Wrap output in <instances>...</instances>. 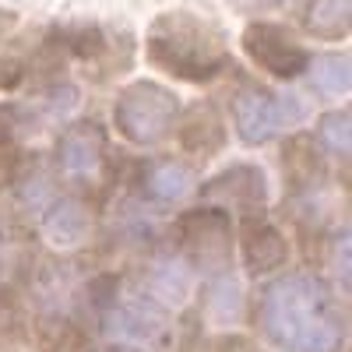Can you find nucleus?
Masks as SVG:
<instances>
[{
	"mask_svg": "<svg viewBox=\"0 0 352 352\" xmlns=\"http://www.w3.org/2000/svg\"><path fill=\"white\" fill-rule=\"evenodd\" d=\"M254 320L261 335L282 352H338L345 314L324 278L289 272L261 289Z\"/></svg>",
	"mask_w": 352,
	"mask_h": 352,
	"instance_id": "f257e3e1",
	"label": "nucleus"
},
{
	"mask_svg": "<svg viewBox=\"0 0 352 352\" xmlns=\"http://www.w3.org/2000/svg\"><path fill=\"white\" fill-rule=\"evenodd\" d=\"M148 60L173 78L184 81H212L215 74L226 71L229 64V50L226 36L212 21H204L187 11H173L152 21L148 28Z\"/></svg>",
	"mask_w": 352,
	"mask_h": 352,
	"instance_id": "f03ea898",
	"label": "nucleus"
},
{
	"mask_svg": "<svg viewBox=\"0 0 352 352\" xmlns=\"http://www.w3.org/2000/svg\"><path fill=\"white\" fill-rule=\"evenodd\" d=\"M102 331L116 352H169L173 317L144 292H124L106 303Z\"/></svg>",
	"mask_w": 352,
	"mask_h": 352,
	"instance_id": "7ed1b4c3",
	"label": "nucleus"
},
{
	"mask_svg": "<svg viewBox=\"0 0 352 352\" xmlns=\"http://www.w3.org/2000/svg\"><path fill=\"white\" fill-rule=\"evenodd\" d=\"M180 120V99L159 81L127 85L113 106V127L131 144H159Z\"/></svg>",
	"mask_w": 352,
	"mask_h": 352,
	"instance_id": "20e7f679",
	"label": "nucleus"
},
{
	"mask_svg": "<svg viewBox=\"0 0 352 352\" xmlns=\"http://www.w3.org/2000/svg\"><path fill=\"white\" fill-rule=\"evenodd\" d=\"M109 166V138L96 120H78L60 131L53 152V176L67 187H96L102 184Z\"/></svg>",
	"mask_w": 352,
	"mask_h": 352,
	"instance_id": "39448f33",
	"label": "nucleus"
},
{
	"mask_svg": "<svg viewBox=\"0 0 352 352\" xmlns=\"http://www.w3.org/2000/svg\"><path fill=\"white\" fill-rule=\"evenodd\" d=\"M303 120V102L289 92H268V88H240L232 99V127L247 144L275 141Z\"/></svg>",
	"mask_w": 352,
	"mask_h": 352,
	"instance_id": "423d86ee",
	"label": "nucleus"
},
{
	"mask_svg": "<svg viewBox=\"0 0 352 352\" xmlns=\"http://www.w3.org/2000/svg\"><path fill=\"white\" fill-rule=\"evenodd\" d=\"M180 257L194 272H226L229 268V219L219 208H197L176 222Z\"/></svg>",
	"mask_w": 352,
	"mask_h": 352,
	"instance_id": "0eeeda50",
	"label": "nucleus"
},
{
	"mask_svg": "<svg viewBox=\"0 0 352 352\" xmlns=\"http://www.w3.org/2000/svg\"><path fill=\"white\" fill-rule=\"evenodd\" d=\"M243 50L261 71H268L278 81H292L307 74V64H310L307 46L296 43V36L289 28L272 25V21H250L243 28Z\"/></svg>",
	"mask_w": 352,
	"mask_h": 352,
	"instance_id": "6e6552de",
	"label": "nucleus"
},
{
	"mask_svg": "<svg viewBox=\"0 0 352 352\" xmlns=\"http://www.w3.org/2000/svg\"><path fill=\"white\" fill-rule=\"evenodd\" d=\"M201 201H208V208L219 212H243V215H261L264 201H268V184L257 166H229L219 173L212 184H204Z\"/></svg>",
	"mask_w": 352,
	"mask_h": 352,
	"instance_id": "1a4fd4ad",
	"label": "nucleus"
},
{
	"mask_svg": "<svg viewBox=\"0 0 352 352\" xmlns=\"http://www.w3.org/2000/svg\"><path fill=\"white\" fill-rule=\"evenodd\" d=\"M36 226H39L46 243H53L56 250H71V247H78V243L88 240L92 215H88V204L78 194L53 190L36 208Z\"/></svg>",
	"mask_w": 352,
	"mask_h": 352,
	"instance_id": "9d476101",
	"label": "nucleus"
},
{
	"mask_svg": "<svg viewBox=\"0 0 352 352\" xmlns=\"http://www.w3.org/2000/svg\"><path fill=\"white\" fill-rule=\"evenodd\" d=\"M194 190V173L180 159H155L141 169V197L148 204H176Z\"/></svg>",
	"mask_w": 352,
	"mask_h": 352,
	"instance_id": "9b49d317",
	"label": "nucleus"
},
{
	"mask_svg": "<svg viewBox=\"0 0 352 352\" xmlns=\"http://www.w3.org/2000/svg\"><path fill=\"white\" fill-rule=\"evenodd\" d=\"M190 285H194V268L180 257V254H169V257H159L152 261V272H148V282H144V296L155 300L159 307H180L187 296H190Z\"/></svg>",
	"mask_w": 352,
	"mask_h": 352,
	"instance_id": "f8f14e48",
	"label": "nucleus"
},
{
	"mask_svg": "<svg viewBox=\"0 0 352 352\" xmlns=\"http://www.w3.org/2000/svg\"><path fill=\"white\" fill-rule=\"evenodd\" d=\"M243 254H247V264L250 272L261 275V272H272V268H282L289 250H285V236L272 226L264 222L261 215H254L243 229Z\"/></svg>",
	"mask_w": 352,
	"mask_h": 352,
	"instance_id": "ddd939ff",
	"label": "nucleus"
},
{
	"mask_svg": "<svg viewBox=\"0 0 352 352\" xmlns=\"http://www.w3.org/2000/svg\"><path fill=\"white\" fill-rule=\"evenodd\" d=\"M307 78H310V88L320 99H342V96H349V53L310 56Z\"/></svg>",
	"mask_w": 352,
	"mask_h": 352,
	"instance_id": "4468645a",
	"label": "nucleus"
},
{
	"mask_svg": "<svg viewBox=\"0 0 352 352\" xmlns=\"http://www.w3.org/2000/svg\"><path fill=\"white\" fill-rule=\"evenodd\" d=\"M303 25L317 39H342L349 32V0H310Z\"/></svg>",
	"mask_w": 352,
	"mask_h": 352,
	"instance_id": "2eb2a0df",
	"label": "nucleus"
},
{
	"mask_svg": "<svg viewBox=\"0 0 352 352\" xmlns=\"http://www.w3.org/2000/svg\"><path fill=\"white\" fill-rule=\"evenodd\" d=\"M317 144L335 159H349V148H352V141H349V109H335L320 120Z\"/></svg>",
	"mask_w": 352,
	"mask_h": 352,
	"instance_id": "dca6fc26",
	"label": "nucleus"
},
{
	"mask_svg": "<svg viewBox=\"0 0 352 352\" xmlns=\"http://www.w3.org/2000/svg\"><path fill=\"white\" fill-rule=\"evenodd\" d=\"M36 113L21 102H0V144H11L21 134L36 131Z\"/></svg>",
	"mask_w": 352,
	"mask_h": 352,
	"instance_id": "f3484780",
	"label": "nucleus"
},
{
	"mask_svg": "<svg viewBox=\"0 0 352 352\" xmlns=\"http://www.w3.org/2000/svg\"><path fill=\"white\" fill-rule=\"evenodd\" d=\"M21 250H25V236L14 226V219L0 215V275H11L21 264Z\"/></svg>",
	"mask_w": 352,
	"mask_h": 352,
	"instance_id": "a211bd4d",
	"label": "nucleus"
},
{
	"mask_svg": "<svg viewBox=\"0 0 352 352\" xmlns=\"http://www.w3.org/2000/svg\"><path fill=\"white\" fill-rule=\"evenodd\" d=\"M240 11H275L282 4H289V0H232Z\"/></svg>",
	"mask_w": 352,
	"mask_h": 352,
	"instance_id": "6ab92c4d",
	"label": "nucleus"
},
{
	"mask_svg": "<svg viewBox=\"0 0 352 352\" xmlns=\"http://www.w3.org/2000/svg\"><path fill=\"white\" fill-rule=\"evenodd\" d=\"M106 352H116V349H106Z\"/></svg>",
	"mask_w": 352,
	"mask_h": 352,
	"instance_id": "aec40b11",
	"label": "nucleus"
}]
</instances>
